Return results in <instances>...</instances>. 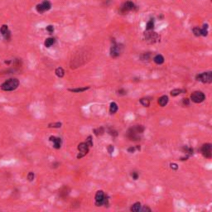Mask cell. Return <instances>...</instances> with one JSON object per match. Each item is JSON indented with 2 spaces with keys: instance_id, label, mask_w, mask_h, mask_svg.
Returning a JSON list of instances; mask_svg holds the SVG:
<instances>
[{
  "instance_id": "cell-20",
  "label": "cell",
  "mask_w": 212,
  "mask_h": 212,
  "mask_svg": "<svg viewBox=\"0 0 212 212\" xmlns=\"http://www.w3.org/2000/svg\"><path fill=\"white\" fill-rule=\"evenodd\" d=\"M140 208H141V204L139 202H136L135 204H133L132 207H131V211H133V212H137L140 210Z\"/></svg>"
},
{
  "instance_id": "cell-21",
  "label": "cell",
  "mask_w": 212,
  "mask_h": 212,
  "mask_svg": "<svg viewBox=\"0 0 212 212\" xmlns=\"http://www.w3.org/2000/svg\"><path fill=\"white\" fill-rule=\"evenodd\" d=\"M200 34L201 36H206L208 34V25L206 24L203 26V27L200 29Z\"/></svg>"
},
{
  "instance_id": "cell-27",
  "label": "cell",
  "mask_w": 212,
  "mask_h": 212,
  "mask_svg": "<svg viewBox=\"0 0 212 212\" xmlns=\"http://www.w3.org/2000/svg\"><path fill=\"white\" fill-rule=\"evenodd\" d=\"M86 144L89 146V148H91L93 147V142H92V137L91 136H89L87 137V139H86Z\"/></svg>"
},
{
  "instance_id": "cell-34",
  "label": "cell",
  "mask_w": 212,
  "mask_h": 212,
  "mask_svg": "<svg viewBox=\"0 0 212 212\" xmlns=\"http://www.w3.org/2000/svg\"><path fill=\"white\" fill-rule=\"evenodd\" d=\"M182 102H183V105H186V106H187V105H189V104H190L188 99H183V101H182Z\"/></svg>"
},
{
  "instance_id": "cell-11",
  "label": "cell",
  "mask_w": 212,
  "mask_h": 212,
  "mask_svg": "<svg viewBox=\"0 0 212 212\" xmlns=\"http://www.w3.org/2000/svg\"><path fill=\"white\" fill-rule=\"evenodd\" d=\"M104 198L105 195L102 191H98L95 195V205L97 206H100L104 204Z\"/></svg>"
},
{
  "instance_id": "cell-35",
  "label": "cell",
  "mask_w": 212,
  "mask_h": 212,
  "mask_svg": "<svg viewBox=\"0 0 212 212\" xmlns=\"http://www.w3.org/2000/svg\"><path fill=\"white\" fill-rule=\"evenodd\" d=\"M132 177H133V178L134 180H137V177H139V175H137V173H136V172H133Z\"/></svg>"
},
{
  "instance_id": "cell-2",
  "label": "cell",
  "mask_w": 212,
  "mask_h": 212,
  "mask_svg": "<svg viewBox=\"0 0 212 212\" xmlns=\"http://www.w3.org/2000/svg\"><path fill=\"white\" fill-rule=\"evenodd\" d=\"M144 130V128L142 125H137L129 129L128 131V137L131 140H139V133H142Z\"/></svg>"
},
{
  "instance_id": "cell-28",
  "label": "cell",
  "mask_w": 212,
  "mask_h": 212,
  "mask_svg": "<svg viewBox=\"0 0 212 212\" xmlns=\"http://www.w3.org/2000/svg\"><path fill=\"white\" fill-rule=\"evenodd\" d=\"M136 149L140 150V146H137L136 148H135V147H130V148H128V152H131V153H133V152H135Z\"/></svg>"
},
{
  "instance_id": "cell-32",
  "label": "cell",
  "mask_w": 212,
  "mask_h": 212,
  "mask_svg": "<svg viewBox=\"0 0 212 212\" xmlns=\"http://www.w3.org/2000/svg\"><path fill=\"white\" fill-rule=\"evenodd\" d=\"M108 150H109V152L110 154H112V152H114V147L112 145H109V146L108 147Z\"/></svg>"
},
{
  "instance_id": "cell-4",
  "label": "cell",
  "mask_w": 212,
  "mask_h": 212,
  "mask_svg": "<svg viewBox=\"0 0 212 212\" xmlns=\"http://www.w3.org/2000/svg\"><path fill=\"white\" fill-rule=\"evenodd\" d=\"M196 80L201 81L203 83H211L212 82V72H204L200 75H197Z\"/></svg>"
},
{
  "instance_id": "cell-17",
  "label": "cell",
  "mask_w": 212,
  "mask_h": 212,
  "mask_svg": "<svg viewBox=\"0 0 212 212\" xmlns=\"http://www.w3.org/2000/svg\"><path fill=\"white\" fill-rule=\"evenodd\" d=\"M118 110V105L116 103L112 102L110 104V107H109V112L111 114H115Z\"/></svg>"
},
{
  "instance_id": "cell-18",
  "label": "cell",
  "mask_w": 212,
  "mask_h": 212,
  "mask_svg": "<svg viewBox=\"0 0 212 212\" xmlns=\"http://www.w3.org/2000/svg\"><path fill=\"white\" fill-rule=\"evenodd\" d=\"M90 89V87H84V88H76V89H69V91L70 92H75V93H80V92H84Z\"/></svg>"
},
{
  "instance_id": "cell-31",
  "label": "cell",
  "mask_w": 212,
  "mask_h": 212,
  "mask_svg": "<svg viewBox=\"0 0 212 212\" xmlns=\"http://www.w3.org/2000/svg\"><path fill=\"white\" fill-rule=\"evenodd\" d=\"M47 31L49 32V33H52L54 32V27H53V26H51V25H49V26H47Z\"/></svg>"
},
{
  "instance_id": "cell-9",
  "label": "cell",
  "mask_w": 212,
  "mask_h": 212,
  "mask_svg": "<svg viewBox=\"0 0 212 212\" xmlns=\"http://www.w3.org/2000/svg\"><path fill=\"white\" fill-rule=\"evenodd\" d=\"M133 8H134V3L131 1H127L122 5L121 8H120V13H126L129 12V11L133 10Z\"/></svg>"
},
{
  "instance_id": "cell-19",
  "label": "cell",
  "mask_w": 212,
  "mask_h": 212,
  "mask_svg": "<svg viewBox=\"0 0 212 212\" xmlns=\"http://www.w3.org/2000/svg\"><path fill=\"white\" fill-rule=\"evenodd\" d=\"M55 73H56V75H57L58 77H60V78H62L65 75L64 70H63V68H61V67H58V68L56 69Z\"/></svg>"
},
{
  "instance_id": "cell-13",
  "label": "cell",
  "mask_w": 212,
  "mask_h": 212,
  "mask_svg": "<svg viewBox=\"0 0 212 212\" xmlns=\"http://www.w3.org/2000/svg\"><path fill=\"white\" fill-rule=\"evenodd\" d=\"M49 140L51 142H53L54 143V148L58 149V148H61V139L60 137H56L54 136H51L49 137Z\"/></svg>"
},
{
  "instance_id": "cell-12",
  "label": "cell",
  "mask_w": 212,
  "mask_h": 212,
  "mask_svg": "<svg viewBox=\"0 0 212 212\" xmlns=\"http://www.w3.org/2000/svg\"><path fill=\"white\" fill-rule=\"evenodd\" d=\"M0 32H1L2 35L3 36L5 40H10L11 38V32L8 30V25H3L1 28H0Z\"/></svg>"
},
{
  "instance_id": "cell-22",
  "label": "cell",
  "mask_w": 212,
  "mask_h": 212,
  "mask_svg": "<svg viewBox=\"0 0 212 212\" xmlns=\"http://www.w3.org/2000/svg\"><path fill=\"white\" fill-rule=\"evenodd\" d=\"M140 103L142 104V105L144 106V107H148L150 105V102H149V100H148V99H140Z\"/></svg>"
},
{
  "instance_id": "cell-33",
  "label": "cell",
  "mask_w": 212,
  "mask_h": 212,
  "mask_svg": "<svg viewBox=\"0 0 212 212\" xmlns=\"http://www.w3.org/2000/svg\"><path fill=\"white\" fill-rule=\"evenodd\" d=\"M170 166H171V168L175 169V170H177L178 168V166H177V164H176V163H172Z\"/></svg>"
},
{
  "instance_id": "cell-5",
  "label": "cell",
  "mask_w": 212,
  "mask_h": 212,
  "mask_svg": "<svg viewBox=\"0 0 212 212\" xmlns=\"http://www.w3.org/2000/svg\"><path fill=\"white\" fill-rule=\"evenodd\" d=\"M51 8V3L49 1H47V0L43 1L42 3L38 4L36 7V9L39 13H43L44 12L50 10Z\"/></svg>"
},
{
  "instance_id": "cell-23",
  "label": "cell",
  "mask_w": 212,
  "mask_h": 212,
  "mask_svg": "<svg viewBox=\"0 0 212 212\" xmlns=\"http://www.w3.org/2000/svg\"><path fill=\"white\" fill-rule=\"evenodd\" d=\"M61 123L57 122V123H52V124H48V128H61Z\"/></svg>"
},
{
  "instance_id": "cell-8",
  "label": "cell",
  "mask_w": 212,
  "mask_h": 212,
  "mask_svg": "<svg viewBox=\"0 0 212 212\" xmlns=\"http://www.w3.org/2000/svg\"><path fill=\"white\" fill-rule=\"evenodd\" d=\"M123 47L118 44H114L110 48V55L112 57H118L122 52Z\"/></svg>"
},
{
  "instance_id": "cell-37",
  "label": "cell",
  "mask_w": 212,
  "mask_h": 212,
  "mask_svg": "<svg viewBox=\"0 0 212 212\" xmlns=\"http://www.w3.org/2000/svg\"><path fill=\"white\" fill-rule=\"evenodd\" d=\"M118 92H119V94H120V95H125V94H126V91H125V90H120L118 91Z\"/></svg>"
},
{
  "instance_id": "cell-25",
  "label": "cell",
  "mask_w": 212,
  "mask_h": 212,
  "mask_svg": "<svg viewBox=\"0 0 212 212\" xmlns=\"http://www.w3.org/2000/svg\"><path fill=\"white\" fill-rule=\"evenodd\" d=\"M181 92H182L181 90H179V89H175V90L171 91V95H172V96H177V95H179Z\"/></svg>"
},
{
  "instance_id": "cell-7",
  "label": "cell",
  "mask_w": 212,
  "mask_h": 212,
  "mask_svg": "<svg viewBox=\"0 0 212 212\" xmlns=\"http://www.w3.org/2000/svg\"><path fill=\"white\" fill-rule=\"evenodd\" d=\"M78 150H79L80 153L77 155V158L80 159L85 155H86L89 152V146L86 144V143H81L78 145Z\"/></svg>"
},
{
  "instance_id": "cell-3",
  "label": "cell",
  "mask_w": 212,
  "mask_h": 212,
  "mask_svg": "<svg viewBox=\"0 0 212 212\" xmlns=\"http://www.w3.org/2000/svg\"><path fill=\"white\" fill-rule=\"evenodd\" d=\"M145 39L148 43H155L158 42V40L160 39V36L154 32H152V30L145 32Z\"/></svg>"
},
{
  "instance_id": "cell-14",
  "label": "cell",
  "mask_w": 212,
  "mask_h": 212,
  "mask_svg": "<svg viewBox=\"0 0 212 212\" xmlns=\"http://www.w3.org/2000/svg\"><path fill=\"white\" fill-rule=\"evenodd\" d=\"M167 103H168V97H167V95H163L158 99V104L162 107L166 106L167 105Z\"/></svg>"
},
{
  "instance_id": "cell-6",
  "label": "cell",
  "mask_w": 212,
  "mask_h": 212,
  "mask_svg": "<svg viewBox=\"0 0 212 212\" xmlns=\"http://www.w3.org/2000/svg\"><path fill=\"white\" fill-rule=\"evenodd\" d=\"M191 99L195 103H201L206 99V96H205V95L201 91H195L191 95Z\"/></svg>"
},
{
  "instance_id": "cell-29",
  "label": "cell",
  "mask_w": 212,
  "mask_h": 212,
  "mask_svg": "<svg viewBox=\"0 0 212 212\" xmlns=\"http://www.w3.org/2000/svg\"><path fill=\"white\" fill-rule=\"evenodd\" d=\"M193 32H194V34L197 36H201V34H200V28L199 27H195L193 29Z\"/></svg>"
},
{
  "instance_id": "cell-36",
  "label": "cell",
  "mask_w": 212,
  "mask_h": 212,
  "mask_svg": "<svg viewBox=\"0 0 212 212\" xmlns=\"http://www.w3.org/2000/svg\"><path fill=\"white\" fill-rule=\"evenodd\" d=\"M141 210H142V211H151V209H150V208L147 207V206H144Z\"/></svg>"
},
{
  "instance_id": "cell-24",
  "label": "cell",
  "mask_w": 212,
  "mask_h": 212,
  "mask_svg": "<svg viewBox=\"0 0 212 212\" xmlns=\"http://www.w3.org/2000/svg\"><path fill=\"white\" fill-rule=\"evenodd\" d=\"M154 27V22L152 20H150L148 23H147V30L148 31H150V30H152V28Z\"/></svg>"
},
{
  "instance_id": "cell-16",
  "label": "cell",
  "mask_w": 212,
  "mask_h": 212,
  "mask_svg": "<svg viewBox=\"0 0 212 212\" xmlns=\"http://www.w3.org/2000/svg\"><path fill=\"white\" fill-rule=\"evenodd\" d=\"M54 43H55V39L54 38H47L46 39L45 42H44V45H45L46 47H51Z\"/></svg>"
},
{
  "instance_id": "cell-1",
  "label": "cell",
  "mask_w": 212,
  "mask_h": 212,
  "mask_svg": "<svg viewBox=\"0 0 212 212\" xmlns=\"http://www.w3.org/2000/svg\"><path fill=\"white\" fill-rule=\"evenodd\" d=\"M19 86V80L15 78H12L1 85V89L4 91H13Z\"/></svg>"
},
{
  "instance_id": "cell-26",
  "label": "cell",
  "mask_w": 212,
  "mask_h": 212,
  "mask_svg": "<svg viewBox=\"0 0 212 212\" xmlns=\"http://www.w3.org/2000/svg\"><path fill=\"white\" fill-rule=\"evenodd\" d=\"M94 132H95V135H101L103 134V133H104V128H96L94 130Z\"/></svg>"
},
{
  "instance_id": "cell-10",
  "label": "cell",
  "mask_w": 212,
  "mask_h": 212,
  "mask_svg": "<svg viewBox=\"0 0 212 212\" xmlns=\"http://www.w3.org/2000/svg\"><path fill=\"white\" fill-rule=\"evenodd\" d=\"M201 152L206 158H211V144L210 143L204 144L201 148Z\"/></svg>"
},
{
  "instance_id": "cell-30",
  "label": "cell",
  "mask_w": 212,
  "mask_h": 212,
  "mask_svg": "<svg viewBox=\"0 0 212 212\" xmlns=\"http://www.w3.org/2000/svg\"><path fill=\"white\" fill-rule=\"evenodd\" d=\"M27 179H28V181H33V179H34V173L32 172H29L28 175H27Z\"/></svg>"
},
{
  "instance_id": "cell-15",
  "label": "cell",
  "mask_w": 212,
  "mask_h": 212,
  "mask_svg": "<svg viewBox=\"0 0 212 212\" xmlns=\"http://www.w3.org/2000/svg\"><path fill=\"white\" fill-rule=\"evenodd\" d=\"M153 61H154V62L156 63V64L161 65V64H162L163 62H164V57H163L162 55H157L153 58Z\"/></svg>"
}]
</instances>
